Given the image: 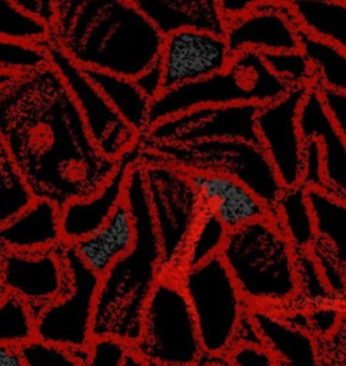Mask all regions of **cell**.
Listing matches in <instances>:
<instances>
[{
    "mask_svg": "<svg viewBox=\"0 0 346 366\" xmlns=\"http://www.w3.org/2000/svg\"><path fill=\"white\" fill-rule=\"evenodd\" d=\"M44 46L50 64L67 86L97 149L110 159H119L136 146L140 134L120 117L86 71L54 44L46 41Z\"/></svg>",
    "mask_w": 346,
    "mask_h": 366,
    "instance_id": "8fae6325",
    "label": "cell"
},
{
    "mask_svg": "<svg viewBox=\"0 0 346 366\" xmlns=\"http://www.w3.org/2000/svg\"><path fill=\"white\" fill-rule=\"evenodd\" d=\"M139 160L140 147L137 143L119 157L114 172L96 193L73 199L60 207L63 243L74 244L107 222L119 204L124 202L130 169Z\"/></svg>",
    "mask_w": 346,
    "mask_h": 366,
    "instance_id": "e0dca14e",
    "label": "cell"
},
{
    "mask_svg": "<svg viewBox=\"0 0 346 366\" xmlns=\"http://www.w3.org/2000/svg\"><path fill=\"white\" fill-rule=\"evenodd\" d=\"M24 13L36 17L37 20L51 24L57 0H10Z\"/></svg>",
    "mask_w": 346,
    "mask_h": 366,
    "instance_id": "ee69618b",
    "label": "cell"
},
{
    "mask_svg": "<svg viewBox=\"0 0 346 366\" xmlns=\"http://www.w3.org/2000/svg\"><path fill=\"white\" fill-rule=\"evenodd\" d=\"M193 310L204 355H224L249 307L220 254L176 274Z\"/></svg>",
    "mask_w": 346,
    "mask_h": 366,
    "instance_id": "9c48e42d",
    "label": "cell"
},
{
    "mask_svg": "<svg viewBox=\"0 0 346 366\" xmlns=\"http://www.w3.org/2000/svg\"><path fill=\"white\" fill-rule=\"evenodd\" d=\"M187 174L203 212L220 220L227 230L262 219H275L273 207L239 179L210 172H187Z\"/></svg>",
    "mask_w": 346,
    "mask_h": 366,
    "instance_id": "ac0fdd59",
    "label": "cell"
},
{
    "mask_svg": "<svg viewBox=\"0 0 346 366\" xmlns=\"http://www.w3.org/2000/svg\"><path fill=\"white\" fill-rule=\"evenodd\" d=\"M83 70L120 117L142 134L149 126L150 100L140 92L134 80L132 77L102 70Z\"/></svg>",
    "mask_w": 346,
    "mask_h": 366,
    "instance_id": "cb8c5ba5",
    "label": "cell"
},
{
    "mask_svg": "<svg viewBox=\"0 0 346 366\" xmlns=\"http://www.w3.org/2000/svg\"><path fill=\"white\" fill-rule=\"evenodd\" d=\"M140 162H163L186 172H210L239 179L273 207L283 186L260 143L212 140L190 144L142 143Z\"/></svg>",
    "mask_w": 346,
    "mask_h": 366,
    "instance_id": "52a82bcc",
    "label": "cell"
},
{
    "mask_svg": "<svg viewBox=\"0 0 346 366\" xmlns=\"http://www.w3.org/2000/svg\"><path fill=\"white\" fill-rule=\"evenodd\" d=\"M3 289V252L0 250V290Z\"/></svg>",
    "mask_w": 346,
    "mask_h": 366,
    "instance_id": "816d5d0a",
    "label": "cell"
},
{
    "mask_svg": "<svg viewBox=\"0 0 346 366\" xmlns=\"http://www.w3.org/2000/svg\"><path fill=\"white\" fill-rule=\"evenodd\" d=\"M134 83L140 89V92L152 102L164 90V79H163V69L160 61H154L146 70H143L139 76H136Z\"/></svg>",
    "mask_w": 346,
    "mask_h": 366,
    "instance_id": "7bdbcfd3",
    "label": "cell"
},
{
    "mask_svg": "<svg viewBox=\"0 0 346 366\" xmlns=\"http://www.w3.org/2000/svg\"><path fill=\"white\" fill-rule=\"evenodd\" d=\"M24 366H84L89 349L67 347L31 337L19 347Z\"/></svg>",
    "mask_w": 346,
    "mask_h": 366,
    "instance_id": "1f68e13d",
    "label": "cell"
},
{
    "mask_svg": "<svg viewBox=\"0 0 346 366\" xmlns=\"http://www.w3.org/2000/svg\"><path fill=\"white\" fill-rule=\"evenodd\" d=\"M302 31L346 50V3L343 0H287Z\"/></svg>",
    "mask_w": 346,
    "mask_h": 366,
    "instance_id": "d4e9b609",
    "label": "cell"
},
{
    "mask_svg": "<svg viewBox=\"0 0 346 366\" xmlns=\"http://www.w3.org/2000/svg\"><path fill=\"white\" fill-rule=\"evenodd\" d=\"M34 316L20 296L0 290V345L20 347L34 337Z\"/></svg>",
    "mask_w": 346,
    "mask_h": 366,
    "instance_id": "f546056e",
    "label": "cell"
},
{
    "mask_svg": "<svg viewBox=\"0 0 346 366\" xmlns=\"http://www.w3.org/2000/svg\"><path fill=\"white\" fill-rule=\"evenodd\" d=\"M237 343H263L260 332H259V329H257V326L253 320L250 307H247L244 310V313L242 315V317L239 320V325L236 327L232 346L237 345Z\"/></svg>",
    "mask_w": 346,
    "mask_h": 366,
    "instance_id": "f6af8a7d",
    "label": "cell"
},
{
    "mask_svg": "<svg viewBox=\"0 0 346 366\" xmlns=\"http://www.w3.org/2000/svg\"><path fill=\"white\" fill-rule=\"evenodd\" d=\"M336 129L346 142V92L317 90Z\"/></svg>",
    "mask_w": 346,
    "mask_h": 366,
    "instance_id": "b9f144b4",
    "label": "cell"
},
{
    "mask_svg": "<svg viewBox=\"0 0 346 366\" xmlns=\"http://www.w3.org/2000/svg\"><path fill=\"white\" fill-rule=\"evenodd\" d=\"M227 232L229 230L220 220L203 212L187 243L183 269L196 266L199 263L209 260L213 256L220 254Z\"/></svg>",
    "mask_w": 346,
    "mask_h": 366,
    "instance_id": "4dcf8cb0",
    "label": "cell"
},
{
    "mask_svg": "<svg viewBox=\"0 0 346 366\" xmlns=\"http://www.w3.org/2000/svg\"><path fill=\"white\" fill-rule=\"evenodd\" d=\"M124 366H150V365L146 363L142 357H139L133 350H130V353L127 355Z\"/></svg>",
    "mask_w": 346,
    "mask_h": 366,
    "instance_id": "681fc988",
    "label": "cell"
},
{
    "mask_svg": "<svg viewBox=\"0 0 346 366\" xmlns=\"http://www.w3.org/2000/svg\"><path fill=\"white\" fill-rule=\"evenodd\" d=\"M292 86L272 73L262 53L244 50L233 54L229 66L209 77L164 89L150 102L149 126L184 112L216 104L270 103Z\"/></svg>",
    "mask_w": 346,
    "mask_h": 366,
    "instance_id": "5b68a950",
    "label": "cell"
},
{
    "mask_svg": "<svg viewBox=\"0 0 346 366\" xmlns=\"http://www.w3.org/2000/svg\"><path fill=\"white\" fill-rule=\"evenodd\" d=\"M316 236L325 240L346 267V199L322 189H307Z\"/></svg>",
    "mask_w": 346,
    "mask_h": 366,
    "instance_id": "83f0119b",
    "label": "cell"
},
{
    "mask_svg": "<svg viewBox=\"0 0 346 366\" xmlns=\"http://www.w3.org/2000/svg\"><path fill=\"white\" fill-rule=\"evenodd\" d=\"M124 202L134 219L136 242L100 276L92 336H113L133 346L142 330L147 299L163 273V253L140 160L130 169Z\"/></svg>",
    "mask_w": 346,
    "mask_h": 366,
    "instance_id": "3957f363",
    "label": "cell"
},
{
    "mask_svg": "<svg viewBox=\"0 0 346 366\" xmlns=\"http://www.w3.org/2000/svg\"><path fill=\"white\" fill-rule=\"evenodd\" d=\"M67 292L34 317L36 337L67 347H87L100 276L90 270L70 244H66Z\"/></svg>",
    "mask_w": 346,
    "mask_h": 366,
    "instance_id": "30bf717a",
    "label": "cell"
},
{
    "mask_svg": "<svg viewBox=\"0 0 346 366\" xmlns=\"http://www.w3.org/2000/svg\"><path fill=\"white\" fill-rule=\"evenodd\" d=\"M234 366H277L279 360L265 343H237L224 353Z\"/></svg>",
    "mask_w": 346,
    "mask_h": 366,
    "instance_id": "f35d334b",
    "label": "cell"
},
{
    "mask_svg": "<svg viewBox=\"0 0 346 366\" xmlns=\"http://www.w3.org/2000/svg\"><path fill=\"white\" fill-rule=\"evenodd\" d=\"M203 366H234L226 355H204Z\"/></svg>",
    "mask_w": 346,
    "mask_h": 366,
    "instance_id": "c3c4849f",
    "label": "cell"
},
{
    "mask_svg": "<svg viewBox=\"0 0 346 366\" xmlns=\"http://www.w3.org/2000/svg\"><path fill=\"white\" fill-rule=\"evenodd\" d=\"M275 220L295 249H310L316 240L315 219L307 199V189L302 184L283 187L275 204Z\"/></svg>",
    "mask_w": 346,
    "mask_h": 366,
    "instance_id": "484cf974",
    "label": "cell"
},
{
    "mask_svg": "<svg viewBox=\"0 0 346 366\" xmlns=\"http://www.w3.org/2000/svg\"><path fill=\"white\" fill-rule=\"evenodd\" d=\"M345 317H346V307H345Z\"/></svg>",
    "mask_w": 346,
    "mask_h": 366,
    "instance_id": "db71d44e",
    "label": "cell"
},
{
    "mask_svg": "<svg viewBox=\"0 0 346 366\" xmlns=\"http://www.w3.org/2000/svg\"><path fill=\"white\" fill-rule=\"evenodd\" d=\"M263 343L285 366H320L316 337L270 309H252Z\"/></svg>",
    "mask_w": 346,
    "mask_h": 366,
    "instance_id": "603a6c76",
    "label": "cell"
},
{
    "mask_svg": "<svg viewBox=\"0 0 346 366\" xmlns=\"http://www.w3.org/2000/svg\"><path fill=\"white\" fill-rule=\"evenodd\" d=\"M303 142V170L300 184L306 189L325 190L323 157L320 146L315 139H306Z\"/></svg>",
    "mask_w": 346,
    "mask_h": 366,
    "instance_id": "60d3db41",
    "label": "cell"
},
{
    "mask_svg": "<svg viewBox=\"0 0 346 366\" xmlns=\"http://www.w3.org/2000/svg\"><path fill=\"white\" fill-rule=\"evenodd\" d=\"M303 140L315 139L322 150L325 190L346 199V142L329 116L320 93L309 87L299 110Z\"/></svg>",
    "mask_w": 346,
    "mask_h": 366,
    "instance_id": "d6986e66",
    "label": "cell"
},
{
    "mask_svg": "<svg viewBox=\"0 0 346 366\" xmlns=\"http://www.w3.org/2000/svg\"><path fill=\"white\" fill-rule=\"evenodd\" d=\"M0 137L33 196L60 207L96 193L119 160L104 156L93 143L67 86L50 63L0 89Z\"/></svg>",
    "mask_w": 346,
    "mask_h": 366,
    "instance_id": "6da1fadb",
    "label": "cell"
},
{
    "mask_svg": "<svg viewBox=\"0 0 346 366\" xmlns=\"http://www.w3.org/2000/svg\"><path fill=\"white\" fill-rule=\"evenodd\" d=\"M267 1H283V0H217L222 14L226 20L247 13L256 6Z\"/></svg>",
    "mask_w": 346,
    "mask_h": 366,
    "instance_id": "bcb514c9",
    "label": "cell"
},
{
    "mask_svg": "<svg viewBox=\"0 0 346 366\" xmlns=\"http://www.w3.org/2000/svg\"><path fill=\"white\" fill-rule=\"evenodd\" d=\"M34 200V196L0 137V223L11 219Z\"/></svg>",
    "mask_w": 346,
    "mask_h": 366,
    "instance_id": "f1b7e54d",
    "label": "cell"
},
{
    "mask_svg": "<svg viewBox=\"0 0 346 366\" xmlns=\"http://www.w3.org/2000/svg\"><path fill=\"white\" fill-rule=\"evenodd\" d=\"M132 350L154 366H189L203 359L197 323L176 274L163 272L154 285Z\"/></svg>",
    "mask_w": 346,
    "mask_h": 366,
    "instance_id": "8992f818",
    "label": "cell"
},
{
    "mask_svg": "<svg viewBox=\"0 0 346 366\" xmlns=\"http://www.w3.org/2000/svg\"><path fill=\"white\" fill-rule=\"evenodd\" d=\"M224 39L233 54L300 49V27L287 3L267 1L240 16L226 20Z\"/></svg>",
    "mask_w": 346,
    "mask_h": 366,
    "instance_id": "2e32d148",
    "label": "cell"
},
{
    "mask_svg": "<svg viewBox=\"0 0 346 366\" xmlns=\"http://www.w3.org/2000/svg\"><path fill=\"white\" fill-rule=\"evenodd\" d=\"M307 319V332L316 339L329 336L336 330L345 316V306L342 305H320L305 309Z\"/></svg>",
    "mask_w": 346,
    "mask_h": 366,
    "instance_id": "74e56055",
    "label": "cell"
},
{
    "mask_svg": "<svg viewBox=\"0 0 346 366\" xmlns=\"http://www.w3.org/2000/svg\"><path fill=\"white\" fill-rule=\"evenodd\" d=\"M263 60L275 76L286 81L289 86H305L312 87L313 84V70L300 49L285 50V51H270L263 53Z\"/></svg>",
    "mask_w": 346,
    "mask_h": 366,
    "instance_id": "d590c367",
    "label": "cell"
},
{
    "mask_svg": "<svg viewBox=\"0 0 346 366\" xmlns=\"http://www.w3.org/2000/svg\"><path fill=\"white\" fill-rule=\"evenodd\" d=\"M163 37L130 0H57L47 41L81 69L134 79L159 60Z\"/></svg>",
    "mask_w": 346,
    "mask_h": 366,
    "instance_id": "7a4b0ae2",
    "label": "cell"
},
{
    "mask_svg": "<svg viewBox=\"0 0 346 366\" xmlns=\"http://www.w3.org/2000/svg\"><path fill=\"white\" fill-rule=\"evenodd\" d=\"M343 1H345V3H346V0H343Z\"/></svg>",
    "mask_w": 346,
    "mask_h": 366,
    "instance_id": "9f6ffc18",
    "label": "cell"
},
{
    "mask_svg": "<svg viewBox=\"0 0 346 366\" xmlns=\"http://www.w3.org/2000/svg\"><path fill=\"white\" fill-rule=\"evenodd\" d=\"M277 366H285V365H282V363H279V365H277Z\"/></svg>",
    "mask_w": 346,
    "mask_h": 366,
    "instance_id": "11a10c76",
    "label": "cell"
},
{
    "mask_svg": "<svg viewBox=\"0 0 346 366\" xmlns=\"http://www.w3.org/2000/svg\"><path fill=\"white\" fill-rule=\"evenodd\" d=\"M309 87H292L282 97L262 104L256 113V132L283 187L300 184L303 170V137L299 110Z\"/></svg>",
    "mask_w": 346,
    "mask_h": 366,
    "instance_id": "4fadbf2b",
    "label": "cell"
},
{
    "mask_svg": "<svg viewBox=\"0 0 346 366\" xmlns=\"http://www.w3.org/2000/svg\"><path fill=\"white\" fill-rule=\"evenodd\" d=\"M295 266L299 286V300L309 303V307L336 302L323 280L310 249H295Z\"/></svg>",
    "mask_w": 346,
    "mask_h": 366,
    "instance_id": "d6a6232c",
    "label": "cell"
},
{
    "mask_svg": "<svg viewBox=\"0 0 346 366\" xmlns=\"http://www.w3.org/2000/svg\"><path fill=\"white\" fill-rule=\"evenodd\" d=\"M154 227L163 253V272L177 274L203 209L186 170L163 162H140Z\"/></svg>",
    "mask_w": 346,
    "mask_h": 366,
    "instance_id": "ba28073f",
    "label": "cell"
},
{
    "mask_svg": "<svg viewBox=\"0 0 346 366\" xmlns=\"http://www.w3.org/2000/svg\"><path fill=\"white\" fill-rule=\"evenodd\" d=\"M163 34L182 29L224 31L217 0H130Z\"/></svg>",
    "mask_w": 346,
    "mask_h": 366,
    "instance_id": "7402d4cb",
    "label": "cell"
},
{
    "mask_svg": "<svg viewBox=\"0 0 346 366\" xmlns=\"http://www.w3.org/2000/svg\"><path fill=\"white\" fill-rule=\"evenodd\" d=\"M320 366H346V317L333 333L317 337Z\"/></svg>",
    "mask_w": 346,
    "mask_h": 366,
    "instance_id": "ab89813d",
    "label": "cell"
},
{
    "mask_svg": "<svg viewBox=\"0 0 346 366\" xmlns=\"http://www.w3.org/2000/svg\"><path fill=\"white\" fill-rule=\"evenodd\" d=\"M19 74L13 73V71H7V70H0V89H3L4 86H7L9 83H11Z\"/></svg>",
    "mask_w": 346,
    "mask_h": 366,
    "instance_id": "f907efd6",
    "label": "cell"
},
{
    "mask_svg": "<svg viewBox=\"0 0 346 366\" xmlns=\"http://www.w3.org/2000/svg\"><path fill=\"white\" fill-rule=\"evenodd\" d=\"M256 104L203 106L147 127L142 143L190 144L212 140H246L260 143L256 132Z\"/></svg>",
    "mask_w": 346,
    "mask_h": 366,
    "instance_id": "7c38bea8",
    "label": "cell"
},
{
    "mask_svg": "<svg viewBox=\"0 0 346 366\" xmlns=\"http://www.w3.org/2000/svg\"><path fill=\"white\" fill-rule=\"evenodd\" d=\"M66 243L33 252L3 253V287L20 296L36 317L69 289Z\"/></svg>",
    "mask_w": 346,
    "mask_h": 366,
    "instance_id": "5bb4252c",
    "label": "cell"
},
{
    "mask_svg": "<svg viewBox=\"0 0 346 366\" xmlns=\"http://www.w3.org/2000/svg\"><path fill=\"white\" fill-rule=\"evenodd\" d=\"M63 243L60 206L51 200H34L11 219L0 223V250L33 252Z\"/></svg>",
    "mask_w": 346,
    "mask_h": 366,
    "instance_id": "ffe728a7",
    "label": "cell"
},
{
    "mask_svg": "<svg viewBox=\"0 0 346 366\" xmlns=\"http://www.w3.org/2000/svg\"><path fill=\"white\" fill-rule=\"evenodd\" d=\"M300 50L313 70L316 90L346 92V50L300 30Z\"/></svg>",
    "mask_w": 346,
    "mask_h": 366,
    "instance_id": "4316f807",
    "label": "cell"
},
{
    "mask_svg": "<svg viewBox=\"0 0 346 366\" xmlns=\"http://www.w3.org/2000/svg\"><path fill=\"white\" fill-rule=\"evenodd\" d=\"M49 63L44 44L0 37V70L23 74L41 69Z\"/></svg>",
    "mask_w": 346,
    "mask_h": 366,
    "instance_id": "e575fe53",
    "label": "cell"
},
{
    "mask_svg": "<svg viewBox=\"0 0 346 366\" xmlns=\"http://www.w3.org/2000/svg\"><path fill=\"white\" fill-rule=\"evenodd\" d=\"M233 53L224 34L199 29H182L163 37L159 61L164 89L196 81L224 70Z\"/></svg>",
    "mask_w": 346,
    "mask_h": 366,
    "instance_id": "9a60e30c",
    "label": "cell"
},
{
    "mask_svg": "<svg viewBox=\"0 0 346 366\" xmlns=\"http://www.w3.org/2000/svg\"><path fill=\"white\" fill-rule=\"evenodd\" d=\"M136 242V224L126 202L97 230L70 244L80 260L96 274H104L109 267L132 250Z\"/></svg>",
    "mask_w": 346,
    "mask_h": 366,
    "instance_id": "44dd1931",
    "label": "cell"
},
{
    "mask_svg": "<svg viewBox=\"0 0 346 366\" xmlns=\"http://www.w3.org/2000/svg\"><path fill=\"white\" fill-rule=\"evenodd\" d=\"M204 357V356H203ZM150 366H154V365H150ZM189 366H203V359L202 360H199L197 363H194V365H189Z\"/></svg>",
    "mask_w": 346,
    "mask_h": 366,
    "instance_id": "f5cc1de1",
    "label": "cell"
},
{
    "mask_svg": "<svg viewBox=\"0 0 346 366\" xmlns=\"http://www.w3.org/2000/svg\"><path fill=\"white\" fill-rule=\"evenodd\" d=\"M84 366H124L132 347L113 336H93Z\"/></svg>",
    "mask_w": 346,
    "mask_h": 366,
    "instance_id": "8d00e7d4",
    "label": "cell"
},
{
    "mask_svg": "<svg viewBox=\"0 0 346 366\" xmlns=\"http://www.w3.org/2000/svg\"><path fill=\"white\" fill-rule=\"evenodd\" d=\"M220 257L249 307L283 312L299 300L295 247L275 219L229 230Z\"/></svg>",
    "mask_w": 346,
    "mask_h": 366,
    "instance_id": "277c9868",
    "label": "cell"
},
{
    "mask_svg": "<svg viewBox=\"0 0 346 366\" xmlns=\"http://www.w3.org/2000/svg\"><path fill=\"white\" fill-rule=\"evenodd\" d=\"M49 34V24L24 13L10 0H0V37L44 44Z\"/></svg>",
    "mask_w": 346,
    "mask_h": 366,
    "instance_id": "836d02e7",
    "label": "cell"
},
{
    "mask_svg": "<svg viewBox=\"0 0 346 366\" xmlns=\"http://www.w3.org/2000/svg\"><path fill=\"white\" fill-rule=\"evenodd\" d=\"M0 366H24L19 347L0 345Z\"/></svg>",
    "mask_w": 346,
    "mask_h": 366,
    "instance_id": "7dc6e473",
    "label": "cell"
}]
</instances>
